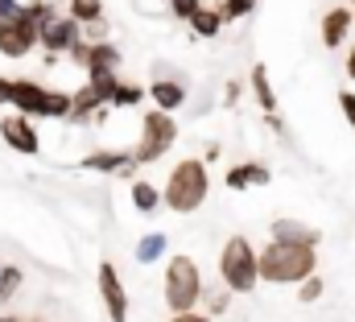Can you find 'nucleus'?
<instances>
[{
  "label": "nucleus",
  "instance_id": "obj_1",
  "mask_svg": "<svg viewBox=\"0 0 355 322\" xmlns=\"http://www.w3.org/2000/svg\"><path fill=\"white\" fill-rule=\"evenodd\" d=\"M314 273H318V248L281 240H268L265 248H257V277L268 285H302Z\"/></svg>",
  "mask_w": 355,
  "mask_h": 322
},
{
  "label": "nucleus",
  "instance_id": "obj_2",
  "mask_svg": "<svg viewBox=\"0 0 355 322\" xmlns=\"http://www.w3.org/2000/svg\"><path fill=\"white\" fill-rule=\"evenodd\" d=\"M207 194H211V169L198 158H182L162 186V207H170L174 215H190L207 203Z\"/></svg>",
  "mask_w": 355,
  "mask_h": 322
},
{
  "label": "nucleus",
  "instance_id": "obj_3",
  "mask_svg": "<svg viewBox=\"0 0 355 322\" xmlns=\"http://www.w3.org/2000/svg\"><path fill=\"white\" fill-rule=\"evenodd\" d=\"M198 294H202L198 260L186 256V252L166 256V273H162V298H166V310H170V314H190V310H198Z\"/></svg>",
  "mask_w": 355,
  "mask_h": 322
},
{
  "label": "nucleus",
  "instance_id": "obj_4",
  "mask_svg": "<svg viewBox=\"0 0 355 322\" xmlns=\"http://www.w3.org/2000/svg\"><path fill=\"white\" fill-rule=\"evenodd\" d=\"M219 285L236 298V294H252L257 285H261V277H257V248L252 240H244V236H232V240L223 244V252H219Z\"/></svg>",
  "mask_w": 355,
  "mask_h": 322
},
{
  "label": "nucleus",
  "instance_id": "obj_5",
  "mask_svg": "<svg viewBox=\"0 0 355 322\" xmlns=\"http://www.w3.org/2000/svg\"><path fill=\"white\" fill-rule=\"evenodd\" d=\"M174 141H178V120L166 116V112H157V108H149V112L141 116V133H137V145H132L137 169L162 161L170 149H174Z\"/></svg>",
  "mask_w": 355,
  "mask_h": 322
},
{
  "label": "nucleus",
  "instance_id": "obj_6",
  "mask_svg": "<svg viewBox=\"0 0 355 322\" xmlns=\"http://www.w3.org/2000/svg\"><path fill=\"white\" fill-rule=\"evenodd\" d=\"M95 285H99V298H103V310L112 322H128V289L116 273L112 260H99V273H95Z\"/></svg>",
  "mask_w": 355,
  "mask_h": 322
},
{
  "label": "nucleus",
  "instance_id": "obj_7",
  "mask_svg": "<svg viewBox=\"0 0 355 322\" xmlns=\"http://www.w3.org/2000/svg\"><path fill=\"white\" fill-rule=\"evenodd\" d=\"M79 42H83V29H79L71 17H62V12H58L50 25H42V29H37V50H46L50 58H58V54H71Z\"/></svg>",
  "mask_w": 355,
  "mask_h": 322
},
{
  "label": "nucleus",
  "instance_id": "obj_8",
  "mask_svg": "<svg viewBox=\"0 0 355 322\" xmlns=\"http://www.w3.org/2000/svg\"><path fill=\"white\" fill-rule=\"evenodd\" d=\"M46 91L50 87H42L37 79H12L8 83V103L4 108H12V116L42 120L46 116Z\"/></svg>",
  "mask_w": 355,
  "mask_h": 322
},
{
  "label": "nucleus",
  "instance_id": "obj_9",
  "mask_svg": "<svg viewBox=\"0 0 355 322\" xmlns=\"http://www.w3.org/2000/svg\"><path fill=\"white\" fill-rule=\"evenodd\" d=\"M0 141L12 149V153H25V158H37L42 153V137H37V128H33V120H25V116H0Z\"/></svg>",
  "mask_w": 355,
  "mask_h": 322
},
{
  "label": "nucleus",
  "instance_id": "obj_10",
  "mask_svg": "<svg viewBox=\"0 0 355 322\" xmlns=\"http://www.w3.org/2000/svg\"><path fill=\"white\" fill-rule=\"evenodd\" d=\"M37 50V29L29 21H12V25H0V58L17 62V58H29Z\"/></svg>",
  "mask_w": 355,
  "mask_h": 322
},
{
  "label": "nucleus",
  "instance_id": "obj_11",
  "mask_svg": "<svg viewBox=\"0 0 355 322\" xmlns=\"http://www.w3.org/2000/svg\"><path fill=\"white\" fill-rule=\"evenodd\" d=\"M91 173H116V178H137V161H132V149H95L79 161Z\"/></svg>",
  "mask_w": 355,
  "mask_h": 322
},
{
  "label": "nucleus",
  "instance_id": "obj_12",
  "mask_svg": "<svg viewBox=\"0 0 355 322\" xmlns=\"http://www.w3.org/2000/svg\"><path fill=\"white\" fill-rule=\"evenodd\" d=\"M355 21H352V8L347 4H335V8H327V17H322V46L327 50H339L347 37H352Z\"/></svg>",
  "mask_w": 355,
  "mask_h": 322
},
{
  "label": "nucleus",
  "instance_id": "obj_13",
  "mask_svg": "<svg viewBox=\"0 0 355 322\" xmlns=\"http://www.w3.org/2000/svg\"><path fill=\"white\" fill-rule=\"evenodd\" d=\"M227 190H248V186H268L272 182V169H268L265 161H236L232 169H227Z\"/></svg>",
  "mask_w": 355,
  "mask_h": 322
},
{
  "label": "nucleus",
  "instance_id": "obj_14",
  "mask_svg": "<svg viewBox=\"0 0 355 322\" xmlns=\"http://www.w3.org/2000/svg\"><path fill=\"white\" fill-rule=\"evenodd\" d=\"M272 240L318 248V240H322V232H318V228H310V223H302V219H272Z\"/></svg>",
  "mask_w": 355,
  "mask_h": 322
},
{
  "label": "nucleus",
  "instance_id": "obj_15",
  "mask_svg": "<svg viewBox=\"0 0 355 322\" xmlns=\"http://www.w3.org/2000/svg\"><path fill=\"white\" fill-rule=\"evenodd\" d=\"M149 99L157 103V112L174 116L178 108L186 103V87H182L178 79H153V83H149Z\"/></svg>",
  "mask_w": 355,
  "mask_h": 322
},
{
  "label": "nucleus",
  "instance_id": "obj_16",
  "mask_svg": "<svg viewBox=\"0 0 355 322\" xmlns=\"http://www.w3.org/2000/svg\"><path fill=\"white\" fill-rule=\"evenodd\" d=\"M99 112H103V99L91 91L87 83H83L79 91H71V116H67V124H87Z\"/></svg>",
  "mask_w": 355,
  "mask_h": 322
},
{
  "label": "nucleus",
  "instance_id": "obj_17",
  "mask_svg": "<svg viewBox=\"0 0 355 322\" xmlns=\"http://www.w3.org/2000/svg\"><path fill=\"white\" fill-rule=\"evenodd\" d=\"M87 71H120V50L112 42H87V54H83V75Z\"/></svg>",
  "mask_w": 355,
  "mask_h": 322
},
{
  "label": "nucleus",
  "instance_id": "obj_18",
  "mask_svg": "<svg viewBox=\"0 0 355 322\" xmlns=\"http://www.w3.org/2000/svg\"><path fill=\"white\" fill-rule=\"evenodd\" d=\"M248 87H252V95H257L261 112H265V116H277V91H272V79H268V67H265V62H257V67H252Z\"/></svg>",
  "mask_w": 355,
  "mask_h": 322
},
{
  "label": "nucleus",
  "instance_id": "obj_19",
  "mask_svg": "<svg viewBox=\"0 0 355 322\" xmlns=\"http://www.w3.org/2000/svg\"><path fill=\"white\" fill-rule=\"evenodd\" d=\"M132 256H137V264H157V260H166V256H170V236H166V232L141 236L137 248H132Z\"/></svg>",
  "mask_w": 355,
  "mask_h": 322
},
{
  "label": "nucleus",
  "instance_id": "obj_20",
  "mask_svg": "<svg viewBox=\"0 0 355 322\" xmlns=\"http://www.w3.org/2000/svg\"><path fill=\"white\" fill-rule=\"evenodd\" d=\"M186 25H190V33L202 37V42H215V37L223 33V17H219V8H207V4H202Z\"/></svg>",
  "mask_w": 355,
  "mask_h": 322
},
{
  "label": "nucleus",
  "instance_id": "obj_21",
  "mask_svg": "<svg viewBox=\"0 0 355 322\" xmlns=\"http://www.w3.org/2000/svg\"><path fill=\"white\" fill-rule=\"evenodd\" d=\"M62 17H71L79 29H87V25H95V21L107 17V8H103V0H67Z\"/></svg>",
  "mask_w": 355,
  "mask_h": 322
},
{
  "label": "nucleus",
  "instance_id": "obj_22",
  "mask_svg": "<svg viewBox=\"0 0 355 322\" xmlns=\"http://www.w3.org/2000/svg\"><path fill=\"white\" fill-rule=\"evenodd\" d=\"M198 306H202V314H207V319L215 322V319H223V314L232 310V294H227L223 285H202Z\"/></svg>",
  "mask_w": 355,
  "mask_h": 322
},
{
  "label": "nucleus",
  "instance_id": "obj_23",
  "mask_svg": "<svg viewBox=\"0 0 355 322\" xmlns=\"http://www.w3.org/2000/svg\"><path fill=\"white\" fill-rule=\"evenodd\" d=\"M132 207H137L141 215L162 211V190H157L149 178H132Z\"/></svg>",
  "mask_w": 355,
  "mask_h": 322
},
{
  "label": "nucleus",
  "instance_id": "obj_24",
  "mask_svg": "<svg viewBox=\"0 0 355 322\" xmlns=\"http://www.w3.org/2000/svg\"><path fill=\"white\" fill-rule=\"evenodd\" d=\"M58 12H62V8H58L54 0H21V21H29L33 29L50 25V21H54Z\"/></svg>",
  "mask_w": 355,
  "mask_h": 322
},
{
  "label": "nucleus",
  "instance_id": "obj_25",
  "mask_svg": "<svg viewBox=\"0 0 355 322\" xmlns=\"http://www.w3.org/2000/svg\"><path fill=\"white\" fill-rule=\"evenodd\" d=\"M141 99H145V87H141V83L120 79L116 83V91H112V99H107V108H137Z\"/></svg>",
  "mask_w": 355,
  "mask_h": 322
},
{
  "label": "nucleus",
  "instance_id": "obj_26",
  "mask_svg": "<svg viewBox=\"0 0 355 322\" xmlns=\"http://www.w3.org/2000/svg\"><path fill=\"white\" fill-rule=\"evenodd\" d=\"M116 83H120V71H87V87L103 99V108H107V99H112Z\"/></svg>",
  "mask_w": 355,
  "mask_h": 322
},
{
  "label": "nucleus",
  "instance_id": "obj_27",
  "mask_svg": "<svg viewBox=\"0 0 355 322\" xmlns=\"http://www.w3.org/2000/svg\"><path fill=\"white\" fill-rule=\"evenodd\" d=\"M21 281H25V273H21L17 264H0V306H8V302L17 298Z\"/></svg>",
  "mask_w": 355,
  "mask_h": 322
},
{
  "label": "nucleus",
  "instance_id": "obj_28",
  "mask_svg": "<svg viewBox=\"0 0 355 322\" xmlns=\"http://www.w3.org/2000/svg\"><path fill=\"white\" fill-rule=\"evenodd\" d=\"M71 116V91H46V116L42 120H67Z\"/></svg>",
  "mask_w": 355,
  "mask_h": 322
},
{
  "label": "nucleus",
  "instance_id": "obj_29",
  "mask_svg": "<svg viewBox=\"0 0 355 322\" xmlns=\"http://www.w3.org/2000/svg\"><path fill=\"white\" fill-rule=\"evenodd\" d=\"M322 294H327V281H322L318 273H314V277H306V281L297 285V302H302V306H314Z\"/></svg>",
  "mask_w": 355,
  "mask_h": 322
},
{
  "label": "nucleus",
  "instance_id": "obj_30",
  "mask_svg": "<svg viewBox=\"0 0 355 322\" xmlns=\"http://www.w3.org/2000/svg\"><path fill=\"white\" fill-rule=\"evenodd\" d=\"M252 8H257V0H223V4H219V17H223V25H227V21H244Z\"/></svg>",
  "mask_w": 355,
  "mask_h": 322
},
{
  "label": "nucleus",
  "instance_id": "obj_31",
  "mask_svg": "<svg viewBox=\"0 0 355 322\" xmlns=\"http://www.w3.org/2000/svg\"><path fill=\"white\" fill-rule=\"evenodd\" d=\"M166 4H170V12H174L178 21H190L202 8V0H166Z\"/></svg>",
  "mask_w": 355,
  "mask_h": 322
},
{
  "label": "nucleus",
  "instance_id": "obj_32",
  "mask_svg": "<svg viewBox=\"0 0 355 322\" xmlns=\"http://www.w3.org/2000/svg\"><path fill=\"white\" fill-rule=\"evenodd\" d=\"M107 33H112V29H107V17H103V21H95V25L83 29V42H107Z\"/></svg>",
  "mask_w": 355,
  "mask_h": 322
},
{
  "label": "nucleus",
  "instance_id": "obj_33",
  "mask_svg": "<svg viewBox=\"0 0 355 322\" xmlns=\"http://www.w3.org/2000/svg\"><path fill=\"white\" fill-rule=\"evenodd\" d=\"M21 17V0H0V25H12Z\"/></svg>",
  "mask_w": 355,
  "mask_h": 322
},
{
  "label": "nucleus",
  "instance_id": "obj_34",
  "mask_svg": "<svg viewBox=\"0 0 355 322\" xmlns=\"http://www.w3.org/2000/svg\"><path fill=\"white\" fill-rule=\"evenodd\" d=\"M339 108H343V120L355 128V91H339Z\"/></svg>",
  "mask_w": 355,
  "mask_h": 322
},
{
  "label": "nucleus",
  "instance_id": "obj_35",
  "mask_svg": "<svg viewBox=\"0 0 355 322\" xmlns=\"http://www.w3.org/2000/svg\"><path fill=\"white\" fill-rule=\"evenodd\" d=\"M240 91H244V83L240 79L227 83V91H223V108H236V103H240Z\"/></svg>",
  "mask_w": 355,
  "mask_h": 322
},
{
  "label": "nucleus",
  "instance_id": "obj_36",
  "mask_svg": "<svg viewBox=\"0 0 355 322\" xmlns=\"http://www.w3.org/2000/svg\"><path fill=\"white\" fill-rule=\"evenodd\" d=\"M170 322H211L202 310H190V314H170Z\"/></svg>",
  "mask_w": 355,
  "mask_h": 322
},
{
  "label": "nucleus",
  "instance_id": "obj_37",
  "mask_svg": "<svg viewBox=\"0 0 355 322\" xmlns=\"http://www.w3.org/2000/svg\"><path fill=\"white\" fill-rule=\"evenodd\" d=\"M265 124L277 133V137H285V124H281V116H265Z\"/></svg>",
  "mask_w": 355,
  "mask_h": 322
},
{
  "label": "nucleus",
  "instance_id": "obj_38",
  "mask_svg": "<svg viewBox=\"0 0 355 322\" xmlns=\"http://www.w3.org/2000/svg\"><path fill=\"white\" fill-rule=\"evenodd\" d=\"M8 83H12V79H8V75H0V108L8 103Z\"/></svg>",
  "mask_w": 355,
  "mask_h": 322
},
{
  "label": "nucleus",
  "instance_id": "obj_39",
  "mask_svg": "<svg viewBox=\"0 0 355 322\" xmlns=\"http://www.w3.org/2000/svg\"><path fill=\"white\" fill-rule=\"evenodd\" d=\"M347 79L355 83V42H352V50H347Z\"/></svg>",
  "mask_w": 355,
  "mask_h": 322
},
{
  "label": "nucleus",
  "instance_id": "obj_40",
  "mask_svg": "<svg viewBox=\"0 0 355 322\" xmlns=\"http://www.w3.org/2000/svg\"><path fill=\"white\" fill-rule=\"evenodd\" d=\"M0 322H21V319H12V314H0Z\"/></svg>",
  "mask_w": 355,
  "mask_h": 322
},
{
  "label": "nucleus",
  "instance_id": "obj_41",
  "mask_svg": "<svg viewBox=\"0 0 355 322\" xmlns=\"http://www.w3.org/2000/svg\"><path fill=\"white\" fill-rule=\"evenodd\" d=\"M347 8H352V21H355V0H347Z\"/></svg>",
  "mask_w": 355,
  "mask_h": 322
},
{
  "label": "nucleus",
  "instance_id": "obj_42",
  "mask_svg": "<svg viewBox=\"0 0 355 322\" xmlns=\"http://www.w3.org/2000/svg\"><path fill=\"white\" fill-rule=\"evenodd\" d=\"M21 322H42V319H21Z\"/></svg>",
  "mask_w": 355,
  "mask_h": 322
}]
</instances>
